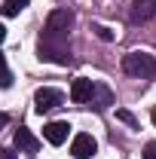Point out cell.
Here are the masks:
<instances>
[{
	"label": "cell",
	"mask_w": 156,
	"mask_h": 159,
	"mask_svg": "<svg viewBox=\"0 0 156 159\" xmlns=\"http://www.w3.org/2000/svg\"><path fill=\"white\" fill-rule=\"evenodd\" d=\"M74 16L67 9H52L46 28L40 34V58L43 61H55V64H67L71 52H67V34H71Z\"/></svg>",
	"instance_id": "obj_1"
},
{
	"label": "cell",
	"mask_w": 156,
	"mask_h": 159,
	"mask_svg": "<svg viewBox=\"0 0 156 159\" xmlns=\"http://www.w3.org/2000/svg\"><path fill=\"white\" fill-rule=\"evenodd\" d=\"M122 70L129 77H138V80H147L156 74V58L150 52H129L122 55Z\"/></svg>",
	"instance_id": "obj_2"
},
{
	"label": "cell",
	"mask_w": 156,
	"mask_h": 159,
	"mask_svg": "<svg viewBox=\"0 0 156 159\" xmlns=\"http://www.w3.org/2000/svg\"><path fill=\"white\" fill-rule=\"evenodd\" d=\"M64 95H61L58 89H37V95H34V110L37 113H49V110H55Z\"/></svg>",
	"instance_id": "obj_3"
},
{
	"label": "cell",
	"mask_w": 156,
	"mask_h": 159,
	"mask_svg": "<svg viewBox=\"0 0 156 159\" xmlns=\"http://www.w3.org/2000/svg\"><path fill=\"white\" fill-rule=\"evenodd\" d=\"M92 92H95V83L86 77H77L71 83V101L74 104H86V101H92Z\"/></svg>",
	"instance_id": "obj_4"
},
{
	"label": "cell",
	"mask_w": 156,
	"mask_h": 159,
	"mask_svg": "<svg viewBox=\"0 0 156 159\" xmlns=\"http://www.w3.org/2000/svg\"><path fill=\"white\" fill-rule=\"evenodd\" d=\"M95 138L92 135H86V132H80V135H74V141H71V153L77 159H89L92 153H95Z\"/></svg>",
	"instance_id": "obj_5"
},
{
	"label": "cell",
	"mask_w": 156,
	"mask_h": 159,
	"mask_svg": "<svg viewBox=\"0 0 156 159\" xmlns=\"http://www.w3.org/2000/svg\"><path fill=\"white\" fill-rule=\"evenodd\" d=\"M67 135H71V125H67V122H46V125H43V138L49 141V144H55V147L64 144Z\"/></svg>",
	"instance_id": "obj_6"
},
{
	"label": "cell",
	"mask_w": 156,
	"mask_h": 159,
	"mask_svg": "<svg viewBox=\"0 0 156 159\" xmlns=\"http://www.w3.org/2000/svg\"><path fill=\"white\" fill-rule=\"evenodd\" d=\"M12 141H16V147H19V150H25V153H37V150H40V141L34 138V135H31V129H25V125H19V129H16Z\"/></svg>",
	"instance_id": "obj_7"
},
{
	"label": "cell",
	"mask_w": 156,
	"mask_h": 159,
	"mask_svg": "<svg viewBox=\"0 0 156 159\" xmlns=\"http://www.w3.org/2000/svg\"><path fill=\"white\" fill-rule=\"evenodd\" d=\"M156 16V0H132V21H147Z\"/></svg>",
	"instance_id": "obj_8"
},
{
	"label": "cell",
	"mask_w": 156,
	"mask_h": 159,
	"mask_svg": "<svg viewBox=\"0 0 156 159\" xmlns=\"http://www.w3.org/2000/svg\"><path fill=\"white\" fill-rule=\"evenodd\" d=\"M28 6V0H3V6H0V12L6 16V19H12V16H19L21 9Z\"/></svg>",
	"instance_id": "obj_9"
},
{
	"label": "cell",
	"mask_w": 156,
	"mask_h": 159,
	"mask_svg": "<svg viewBox=\"0 0 156 159\" xmlns=\"http://www.w3.org/2000/svg\"><path fill=\"white\" fill-rule=\"evenodd\" d=\"M92 95H98V107L113 104V95H110V89H107V86H98V83H95V92H92Z\"/></svg>",
	"instance_id": "obj_10"
},
{
	"label": "cell",
	"mask_w": 156,
	"mask_h": 159,
	"mask_svg": "<svg viewBox=\"0 0 156 159\" xmlns=\"http://www.w3.org/2000/svg\"><path fill=\"white\" fill-rule=\"evenodd\" d=\"M12 83V74H9V67H6V58L0 55V89H6Z\"/></svg>",
	"instance_id": "obj_11"
},
{
	"label": "cell",
	"mask_w": 156,
	"mask_h": 159,
	"mask_svg": "<svg viewBox=\"0 0 156 159\" xmlns=\"http://www.w3.org/2000/svg\"><path fill=\"white\" fill-rule=\"evenodd\" d=\"M92 31H95V37L104 40V43H110V40H113V31H110V28H104V25H95Z\"/></svg>",
	"instance_id": "obj_12"
},
{
	"label": "cell",
	"mask_w": 156,
	"mask_h": 159,
	"mask_svg": "<svg viewBox=\"0 0 156 159\" xmlns=\"http://www.w3.org/2000/svg\"><path fill=\"white\" fill-rule=\"evenodd\" d=\"M117 119H122V122H129V125H135V116H132L129 110H117Z\"/></svg>",
	"instance_id": "obj_13"
},
{
	"label": "cell",
	"mask_w": 156,
	"mask_h": 159,
	"mask_svg": "<svg viewBox=\"0 0 156 159\" xmlns=\"http://www.w3.org/2000/svg\"><path fill=\"white\" fill-rule=\"evenodd\" d=\"M144 159H156V141H150V144L144 147Z\"/></svg>",
	"instance_id": "obj_14"
},
{
	"label": "cell",
	"mask_w": 156,
	"mask_h": 159,
	"mask_svg": "<svg viewBox=\"0 0 156 159\" xmlns=\"http://www.w3.org/2000/svg\"><path fill=\"white\" fill-rule=\"evenodd\" d=\"M0 159H19L12 150H6V147H0Z\"/></svg>",
	"instance_id": "obj_15"
},
{
	"label": "cell",
	"mask_w": 156,
	"mask_h": 159,
	"mask_svg": "<svg viewBox=\"0 0 156 159\" xmlns=\"http://www.w3.org/2000/svg\"><path fill=\"white\" fill-rule=\"evenodd\" d=\"M6 122H9V116H6V113H0V129H3Z\"/></svg>",
	"instance_id": "obj_16"
},
{
	"label": "cell",
	"mask_w": 156,
	"mask_h": 159,
	"mask_svg": "<svg viewBox=\"0 0 156 159\" xmlns=\"http://www.w3.org/2000/svg\"><path fill=\"white\" fill-rule=\"evenodd\" d=\"M3 40H6V28L0 25V43H3Z\"/></svg>",
	"instance_id": "obj_17"
},
{
	"label": "cell",
	"mask_w": 156,
	"mask_h": 159,
	"mask_svg": "<svg viewBox=\"0 0 156 159\" xmlns=\"http://www.w3.org/2000/svg\"><path fill=\"white\" fill-rule=\"evenodd\" d=\"M150 119H153V125H156V107H153V110H150Z\"/></svg>",
	"instance_id": "obj_18"
}]
</instances>
